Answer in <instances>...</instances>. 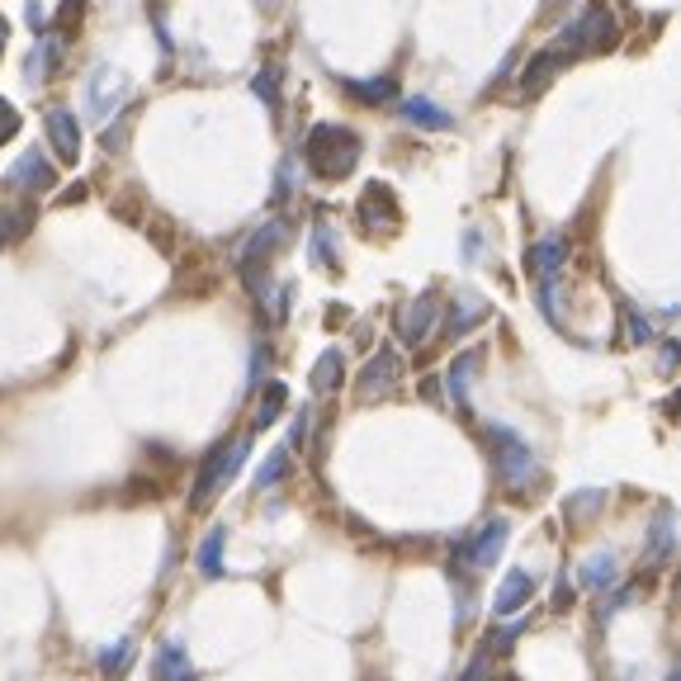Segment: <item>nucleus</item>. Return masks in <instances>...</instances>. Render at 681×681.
I'll list each match as a JSON object with an SVG mask.
<instances>
[{
  "label": "nucleus",
  "mask_w": 681,
  "mask_h": 681,
  "mask_svg": "<svg viewBox=\"0 0 681 681\" xmlns=\"http://www.w3.org/2000/svg\"><path fill=\"white\" fill-rule=\"evenodd\" d=\"M303 156H308V171L318 180H345L360 162V137L341 124H318L308 133Z\"/></svg>",
  "instance_id": "f257e3e1"
},
{
  "label": "nucleus",
  "mask_w": 681,
  "mask_h": 681,
  "mask_svg": "<svg viewBox=\"0 0 681 681\" xmlns=\"http://www.w3.org/2000/svg\"><path fill=\"white\" fill-rule=\"evenodd\" d=\"M483 441H487V454H493V464H497V478H502V487L506 493H530L535 487V478H539V460H535V450L520 441V435L512 431V426H502V422H493L483 431Z\"/></svg>",
  "instance_id": "f03ea898"
},
{
  "label": "nucleus",
  "mask_w": 681,
  "mask_h": 681,
  "mask_svg": "<svg viewBox=\"0 0 681 681\" xmlns=\"http://www.w3.org/2000/svg\"><path fill=\"white\" fill-rule=\"evenodd\" d=\"M247 454H251V435H237V441H218L214 450L199 460L195 468V487H189V506L195 512H204L208 502H214L227 483L237 478V468L247 464Z\"/></svg>",
  "instance_id": "7ed1b4c3"
},
{
  "label": "nucleus",
  "mask_w": 681,
  "mask_h": 681,
  "mask_svg": "<svg viewBox=\"0 0 681 681\" xmlns=\"http://www.w3.org/2000/svg\"><path fill=\"white\" fill-rule=\"evenodd\" d=\"M554 43H558L554 52H564V58H572V52H601L616 43V14H610V6H587Z\"/></svg>",
  "instance_id": "20e7f679"
},
{
  "label": "nucleus",
  "mask_w": 681,
  "mask_h": 681,
  "mask_svg": "<svg viewBox=\"0 0 681 681\" xmlns=\"http://www.w3.org/2000/svg\"><path fill=\"white\" fill-rule=\"evenodd\" d=\"M506 539H512V520H506V516L483 520V530L464 535L460 545H454V568H464V572H487V568H493L497 558H502Z\"/></svg>",
  "instance_id": "39448f33"
},
{
  "label": "nucleus",
  "mask_w": 681,
  "mask_h": 681,
  "mask_svg": "<svg viewBox=\"0 0 681 681\" xmlns=\"http://www.w3.org/2000/svg\"><path fill=\"white\" fill-rule=\"evenodd\" d=\"M398 379H403V360H398V351H374L370 360H364V370H360V383H355V393H360V403H374V398H389L398 389Z\"/></svg>",
  "instance_id": "423d86ee"
},
{
  "label": "nucleus",
  "mask_w": 681,
  "mask_h": 681,
  "mask_svg": "<svg viewBox=\"0 0 681 681\" xmlns=\"http://www.w3.org/2000/svg\"><path fill=\"white\" fill-rule=\"evenodd\" d=\"M128 100V81L114 72V66H95L91 81H85V110H91V118H114V110Z\"/></svg>",
  "instance_id": "0eeeda50"
},
{
  "label": "nucleus",
  "mask_w": 681,
  "mask_h": 681,
  "mask_svg": "<svg viewBox=\"0 0 681 681\" xmlns=\"http://www.w3.org/2000/svg\"><path fill=\"white\" fill-rule=\"evenodd\" d=\"M435 318H441V299H435V293H422V299L403 303V308H398V318H393L398 341H403V345H422L431 337Z\"/></svg>",
  "instance_id": "6e6552de"
},
{
  "label": "nucleus",
  "mask_w": 681,
  "mask_h": 681,
  "mask_svg": "<svg viewBox=\"0 0 681 681\" xmlns=\"http://www.w3.org/2000/svg\"><path fill=\"white\" fill-rule=\"evenodd\" d=\"M672 558H677V520H672V506H658V516L649 520V535H643V564L668 568Z\"/></svg>",
  "instance_id": "1a4fd4ad"
},
{
  "label": "nucleus",
  "mask_w": 681,
  "mask_h": 681,
  "mask_svg": "<svg viewBox=\"0 0 681 681\" xmlns=\"http://www.w3.org/2000/svg\"><path fill=\"white\" fill-rule=\"evenodd\" d=\"M48 143H52V152H58V162H66V166H76V156H81V124H76V114L72 110H48Z\"/></svg>",
  "instance_id": "9d476101"
},
{
  "label": "nucleus",
  "mask_w": 681,
  "mask_h": 681,
  "mask_svg": "<svg viewBox=\"0 0 681 681\" xmlns=\"http://www.w3.org/2000/svg\"><path fill=\"white\" fill-rule=\"evenodd\" d=\"M6 185H10V189H29V195H39V189H52V185H58V171H52L48 156H39V147H33V152H24L20 162L10 166Z\"/></svg>",
  "instance_id": "9b49d317"
},
{
  "label": "nucleus",
  "mask_w": 681,
  "mask_h": 681,
  "mask_svg": "<svg viewBox=\"0 0 681 681\" xmlns=\"http://www.w3.org/2000/svg\"><path fill=\"white\" fill-rule=\"evenodd\" d=\"M539 591V582H535V572H526V568H512L502 578V587L493 591V610L497 616H516V610H526L530 606V597Z\"/></svg>",
  "instance_id": "f8f14e48"
},
{
  "label": "nucleus",
  "mask_w": 681,
  "mask_h": 681,
  "mask_svg": "<svg viewBox=\"0 0 681 681\" xmlns=\"http://www.w3.org/2000/svg\"><path fill=\"white\" fill-rule=\"evenodd\" d=\"M478 364H483V351H464V355L450 360L445 393H450V407L454 412H468V389H474V379H478Z\"/></svg>",
  "instance_id": "ddd939ff"
},
{
  "label": "nucleus",
  "mask_w": 681,
  "mask_h": 681,
  "mask_svg": "<svg viewBox=\"0 0 681 681\" xmlns=\"http://www.w3.org/2000/svg\"><path fill=\"white\" fill-rule=\"evenodd\" d=\"M572 582H578L582 591H591V597H606V591L620 582V558L610 549L582 558V568H578V578H572Z\"/></svg>",
  "instance_id": "4468645a"
},
{
  "label": "nucleus",
  "mask_w": 681,
  "mask_h": 681,
  "mask_svg": "<svg viewBox=\"0 0 681 681\" xmlns=\"http://www.w3.org/2000/svg\"><path fill=\"white\" fill-rule=\"evenodd\" d=\"M285 237H289V227L285 223H279V218H270L266 227H260V233L247 241V247H241V275H256V266H260V260H270L279 247H285Z\"/></svg>",
  "instance_id": "2eb2a0df"
},
{
  "label": "nucleus",
  "mask_w": 681,
  "mask_h": 681,
  "mask_svg": "<svg viewBox=\"0 0 681 681\" xmlns=\"http://www.w3.org/2000/svg\"><path fill=\"white\" fill-rule=\"evenodd\" d=\"M360 218H364V227L374 233L379 223H383V227H398L403 208H398V199H393V189H389V185H379V180H374V185L360 195Z\"/></svg>",
  "instance_id": "dca6fc26"
},
{
  "label": "nucleus",
  "mask_w": 681,
  "mask_h": 681,
  "mask_svg": "<svg viewBox=\"0 0 681 681\" xmlns=\"http://www.w3.org/2000/svg\"><path fill=\"white\" fill-rule=\"evenodd\" d=\"M483 318H487V303L478 299L474 289H460V293H454V303H450V322H445V331H450V337H464V331H474Z\"/></svg>",
  "instance_id": "f3484780"
},
{
  "label": "nucleus",
  "mask_w": 681,
  "mask_h": 681,
  "mask_svg": "<svg viewBox=\"0 0 681 681\" xmlns=\"http://www.w3.org/2000/svg\"><path fill=\"white\" fill-rule=\"evenodd\" d=\"M156 681H195V658H189L185 643L166 639L156 649Z\"/></svg>",
  "instance_id": "a211bd4d"
},
{
  "label": "nucleus",
  "mask_w": 681,
  "mask_h": 681,
  "mask_svg": "<svg viewBox=\"0 0 681 681\" xmlns=\"http://www.w3.org/2000/svg\"><path fill=\"white\" fill-rule=\"evenodd\" d=\"M564 260H568V241L564 237H545V241H535L530 247L526 270L539 275V279H554L558 270H564Z\"/></svg>",
  "instance_id": "6ab92c4d"
},
{
  "label": "nucleus",
  "mask_w": 681,
  "mask_h": 681,
  "mask_svg": "<svg viewBox=\"0 0 681 681\" xmlns=\"http://www.w3.org/2000/svg\"><path fill=\"white\" fill-rule=\"evenodd\" d=\"M403 118L412 128H431V133H441V128H450L454 118L441 110L435 100H426V95H412V100H403Z\"/></svg>",
  "instance_id": "aec40b11"
},
{
  "label": "nucleus",
  "mask_w": 681,
  "mask_h": 681,
  "mask_svg": "<svg viewBox=\"0 0 681 681\" xmlns=\"http://www.w3.org/2000/svg\"><path fill=\"white\" fill-rule=\"evenodd\" d=\"M564 62H568V58H564V52H554V48L539 52V58L526 66V76H520V91H526V95H539L558 72H564Z\"/></svg>",
  "instance_id": "412c9836"
},
{
  "label": "nucleus",
  "mask_w": 681,
  "mask_h": 681,
  "mask_svg": "<svg viewBox=\"0 0 681 681\" xmlns=\"http://www.w3.org/2000/svg\"><path fill=\"white\" fill-rule=\"evenodd\" d=\"M601 506H606V487H578V493H568L564 516L572 520V526H591Z\"/></svg>",
  "instance_id": "4be33fe9"
},
{
  "label": "nucleus",
  "mask_w": 681,
  "mask_h": 681,
  "mask_svg": "<svg viewBox=\"0 0 681 681\" xmlns=\"http://www.w3.org/2000/svg\"><path fill=\"white\" fill-rule=\"evenodd\" d=\"M133 653H137V639H133V634H118V643L100 649V677H104V681H118V677L133 668Z\"/></svg>",
  "instance_id": "5701e85b"
},
{
  "label": "nucleus",
  "mask_w": 681,
  "mask_h": 681,
  "mask_svg": "<svg viewBox=\"0 0 681 681\" xmlns=\"http://www.w3.org/2000/svg\"><path fill=\"white\" fill-rule=\"evenodd\" d=\"M62 33H48V39L29 52V85H43L48 76H52V66H58V58H62Z\"/></svg>",
  "instance_id": "b1692460"
},
{
  "label": "nucleus",
  "mask_w": 681,
  "mask_h": 681,
  "mask_svg": "<svg viewBox=\"0 0 681 681\" xmlns=\"http://www.w3.org/2000/svg\"><path fill=\"white\" fill-rule=\"evenodd\" d=\"M341 370H345V355L337 351V345H331V351H322L318 355V364H312V393H331L341 383Z\"/></svg>",
  "instance_id": "393cba45"
},
{
  "label": "nucleus",
  "mask_w": 681,
  "mask_h": 681,
  "mask_svg": "<svg viewBox=\"0 0 681 681\" xmlns=\"http://www.w3.org/2000/svg\"><path fill=\"white\" fill-rule=\"evenodd\" d=\"M289 478V450L279 445V450H270L266 460H260V468H256V493H270V487H279Z\"/></svg>",
  "instance_id": "a878e982"
},
{
  "label": "nucleus",
  "mask_w": 681,
  "mask_h": 681,
  "mask_svg": "<svg viewBox=\"0 0 681 681\" xmlns=\"http://www.w3.org/2000/svg\"><path fill=\"white\" fill-rule=\"evenodd\" d=\"M285 403H289V389H285L279 379H270V383H266V393H260V407H256V431L275 426V422H279V412H285Z\"/></svg>",
  "instance_id": "bb28decb"
},
{
  "label": "nucleus",
  "mask_w": 681,
  "mask_h": 681,
  "mask_svg": "<svg viewBox=\"0 0 681 681\" xmlns=\"http://www.w3.org/2000/svg\"><path fill=\"white\" fill-rule=\"evenodd\" d=\"M223 545H227V530L223 526H214V530H208L204 539H199V572H204V578H218V572H223Z\"/></svg>",
  "instance_id": "cd10ccee"
},
{
  "label": "nucleus",
  "mask_w": 681,
  "mask_h": 681,
  "mask_svg": "<svg viewBox=\"0 0 681 681\" xmlns=\"http://www.w3.org/2000/svg\"><path fill=\"white\" fill-rule=\"evenodd\" d=\"M345 91H351L360 104H383L398 95V85L389 76H370V81H345Z\"/></svg>",
  "instance_id": "c85d7f7f"
},
{
  "label": "nucleus",
  "mask_w": 681,
  "mask_h": 681,
  "mask_svg": "<svg viewBox=\"0 0 681 681\" xmlns=\"http://www.w3.org/2000/svg\"><path fill=\"white\" fill-rule=\"evenodd\" d=\"M639 601V582H625V587H610V601H601V610H597V620L601 625H610V620H616L620 616V610L625 606H634Z\"/></svg>",
  "instance_id": "c756f323"
},
{
  "label": "nucleus",
  "mask_w": 681,
  "mask_h": 681,
  "mask_svg": "<svg viewBox=\"0 0 681 681\" xmlns=\"http://www.w3.org/2000/svg\"><path fill=\"white\" fill-rule=\"evenodd\" d=\"M493 668H497V658H493V649L483 643V649H478L474 658H468V668H464L460 681H493Z\"/></svg>",
  "instance_id": "7c9ffc66"
},
{
  "label": "nucleus",
  "mask_w": 681,
  "mask_h": 681,
  "mask_svg": "<svg viewBox=\"0 0 681 681\" xmlns=\"http://www.w3.org/2000/svg\"><path fill=\"white\" fill-rule=\"evenodd\" d=\"M24 233H29V208H20V214L0 208V247H6L10 237H24Z\"/></svg>",
  "instance_id": "2f4dec72"
},
{
  "label": "nucleus",
  "mask_w": 681,
  "mask_h": 681,
  "mask_svg": "<svg viewBox=\"0 0 681 681\" xmlns=\"http://www.w3.org/2000/svg\"><path fill=\"white\" fill-rule=\"evenodd\" d=\"M625 327H630V341H634V345L653 341V322H649V318H639V308H634V303H625Z\"/></svg>",
  "instance_id": "473e14b6"
},
{
  "label": "nucleus",
  "mask_w": 681,
  "mask_h": 681,
  "mask_svg": "<svg viewBox=\"0 0 681 681\" xmlns=\"http://www.w3.org/2000/svg\"><path fill=\"white\" fill-rule=\"evenodd\" d=\"M14 133H20V110H14L10 100H0V147H6Z\"/></svg>",
  "instance_id": "72a5a7b5"
},
{
  "label": "nucleus",
  "mask_w": 681,
  "mask_h": 681,
  "mask_svg": "<svg viewBox=\"0 0 681 681\" xmlns=\"http://www.w3.org/2000/svg\"><path fill=\"white\" fill-rule=\"evenodd\" d=\"M312 441V412L303 407L299 416H293V431H289V450H303Z\"/></svg>",
  "instance_id": "f704fd0d"
},
{
  "label": "nucleus",
  "mask_w": 681,
  "mask_h": 681,
  "mask_svg": "<svg viewBox=\"0 0 681 681\" xmlns=\"http://www.w3.org/2000/svg\"><path fill=\"white\" fill-rule=\"evenodd\" d=\"M578 601V582L568 578V572H558V587H554V610H568Z\"/></svg>",
  "instance_id": "c9c22d12"
},
{
  "label": "nucleus",
  "mask_w": 681,
  "mask_h": 681,
  "mask_svg": "<svg viewBox=\"0 0 681 681\" xmlns=\"http://www.w3.org/2000/svg\"><path fill=\"white\" fill-rule=\"evenodd\" d=\"M256 95L270 100V104H279V72H275V66H266V72L256 76Z\"/></svg>",
  "instance_id": "e433bc0d"
},
{
  "label": "nucleus",
  "mask_w": 681,
  "mask_h": 681,
  "mask_svg": "<svg viewBox=\"0 0 681 681\" xmlns=\"http://www.w3.org/2000/svg\"><path fill=\"white\" fill-rule=\"evenodd\" d=\"M312 256H318V266H337L331 241H327V223H318V233H312Z\"/></svg>",
  "instance_id": "4c0bfd02"
},
{
  "label": "nucleus",
  "mask_w": 681,
  "mask_h": 681,
  "mask_svg": "<svg viewBox=\"0 0 681 681\" xmlns=\"http://www.w3.org/2000/svg\"><path fill=\"white\" fill-rule=\"evenodd\" d=\"M6 39H10V24L0 20V52H6Z\"/></svg>",
  "instance_id": "58836bf2"
}]
</instances>
